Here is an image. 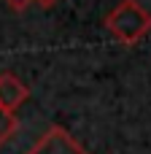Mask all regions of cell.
<instances>
[{
	"instance_id": "5b68a950",
	"label": "cell",
	"mask_w": 151,
	"mask_h": 154,
	"mask_svg": "<svg viewBox=\"0 0 151 154\" xmlns=\"http://www.w3.org/2000/svg\"><path fill=\"white\" fill-rule=\"evenodd\" d=\"M5 3H8V5H11L14 11H24V8H27V5H30L32 0H5Z\"/></svg>"
},
{
	"instance_id": "7a4b0ae2",
	"label": "cell",
	"mask_w": 151,
	"mask_h": 154,
	"mask_svg": "<svg viewBox=\"0 0 151 154\" xmlns=\"http://www.w3.org/2000/svg\"><path fill=\"white\" fill-rule=\"evenodd\" d=\"M27 154H89L65 127H59V125H54V127H49L30 149Z\"/></svg>"
},
{
	"instance_id": "6da1fadb",
	"label": "cell",
	"mask_w": 151,
	"mask_h": 154,
	"mask_svg": "<svg viewBox=\"0 0 151 154\" xmlns=\"http://www.w3.org/2000/svg\"><path fill=\"white\" fill-rule=\"evenodd\" d=\"M105 27L108 32L119 41V43H138L146 32L151 30V14L138 3V0H122L108 16H105Z\"/></svg>"
},
{
	"instance_id": "277c9868",
	"label": "cell",
	"mask_w": 151,
	"mask_h": 154,
	"mask_svg": "<svg viewBox=\"0 0 151 154\" xmlns=\"http://www.w3.org/2000/svg\"><path fill=\"white\" fill-rule=\"evenodd\" d=\"M16 133V116L5 108H0V146L8 143V138Z\"/></svg>"
},
{
	"instance_id": "3957f363",
	"label": "cell",
	"mask_w": 151,
	"mask_h": 154,
	"mask_svg": "<svg viewBox=\"0 0 151 154\" xmlns=\"http://www.w3.org/2000/svg\"><path fill=\"white\" fill-rule=\"evenodd\" d=\"M27 97H30V89L16 73H0V108L14 114Z\"/></svg>"
},
{
	"instance_id": "8992f818",
	"label": "cell",
	"mask_w": 151,
	"mask_h": 154,
	"mask_svg": "<svg viewBox=\"0 0 151 154\" xmlns=\"http://www.w3.org/2000/svg\"><path fill=\"white\" fill-rule=\"evenodd\" d=\"M32 3H38V5H43V8H49V5H54L57 0H32Z\"/></svg>"
}]
</instances>
